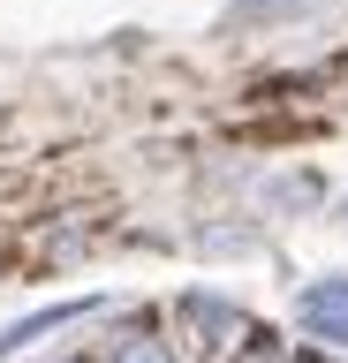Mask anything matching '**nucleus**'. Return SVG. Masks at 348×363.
Instances as JSON below:
<instances>
[{
	"instance_id": "3",
	"label": "nucleus",
	"mask_w": 348,
	"mask_h": 363,
	"mask_svg": "<svg viewBox=\"0 0 348 363\" xmlns=\"http://www.w3.org/2000/svg\"><path fill=\"white\" fill-rule=\"evenodd\" d=\"M182 318H189V325H212V333H250V318H242V311H235V303H220V295H182Z\"/></svg>"
},
{
	"instance_id": "2",
	"label": "nucleus",
	"mask_w": 348,
	"mask_h": 363,
	"mask_svg": "<svg viewBox=\"0 0 348 363\" xmlns=\"http://www.w3.org/2000/svg\"><path fill=\"white\" fill-rule=\"evenodd\" d=\"M91 311H99V295H76V303H53V311L16 318V325L0 333V363H8V356H23L30 340H46V333H61V325H76V318H91Z\"/></svg>"
},
{
	"instance_id": "5",
	"label": "nucleus",
	"mask_w": 348,
	"mask_h": 363,
	"mask_svg": "<svg viewBox=\"0 0 348 363\" xmlns=\"http://www.w3.org/2000/svg\"><path fill=\"white\" fill-rule=\"evenodd\" d=\"M318 197V182L310 174H288V182H273V204H310Z\"/></svg>"
},
{
	"instance_id": "1",
	"label": "nucleus",
	"mask_w": 348,
	"mask_h": 363,
	"mask_svg": "<svg viewBox=\"0 0 348 363\" xmlns=\"http://www.w3.org/2000/svg\"><path fill=\"white\" fill-rule=\"evenodd\" d=\"M296 325L333 340V348H348V272H325V280H310L296 295Z\"/></svg>"
},
{
	"instance_id": "6",
	"label": "nucleus",
	"mask_w": 348,
	"mask_h": 363,
	"mask_svg": "<svg viewBox=\"0 0 348 363\" xmlns=\"http://www.w3.org/2000/svg\"><path fill=\"white\" fill-rule=\"evenodd\" d=\"M235 363H288V348H265V340H250V348H242Z\"/></svg>"
},
{
	"instance_id": "7",
	"label": "nucleus",
	"mask_w": 348,
	"mask_h": 363,
	"mask_svg": "<svg viewBox=\"0 0 348 363\" xmlns=\"http://www.w3.org/2000/svg\"><path fill=\"white\" fill-rule=\"evenodd\" d=\"M288 363H333V356H288Z\"/></svg>"
},
{
	"instance_id": "4",
	"label": "nucleus",
	"mask_w": 348,
	"mask_h": 363,
	"mask_svg": "<svg viewBox=\"0 0 348 363\" xmlns=\"http://www.w3.org/2000/svg\"><path fill=\"white\" fill-rule=\"evenodd\" d=\"M106 363H174V340H159V333H121V340H106Z\"/></svg>"
}]
</instances>
